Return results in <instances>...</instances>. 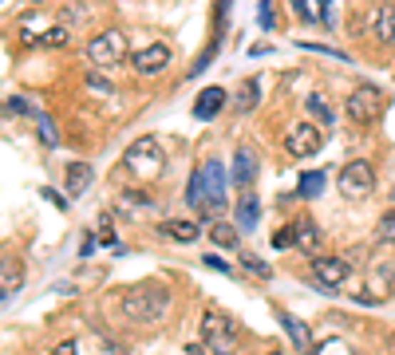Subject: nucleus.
<instances>
[{
    "label": "nucleus",
    "mask_w": 395,
    "mask_h": 355,
    "mask_svg": "<svg viewBox=\"0 0 395 355\" xmlns=\"http://www.w3.org/2000/svg\"><path fill=\"white\" fill-rule=\"evenodd\" d=\"M119 308H123V316L135 320V324H158L170 312V288L158 284V280H138V284L123 288Z\"/></svg>",
    "instance_id": "obj_1"
},
{
    "label": "nucleus",
    "mask_w": 395,
    "mask_h": 355,
    "mask_svg": "<svg viewBox=\"0 0 395 355\" xmlns=\"http://www.w3.org/2000/svg\"><path fill=\"white\" fill-rule=\"evenodd\" d=\"M163 166H166V154L155 138H138L127 150V158H123V170H127L130 178H138V182H155V178L163 174Z\"/></svg>",
    "instance_id": "obj_2"
},
{
    "label": "nucleus",
    "mask_w": 395,
    "mask_h": 355,
    "mask_svg": "<svg viewBox=\"0 0 395 355\" xmlns=\"http://www.w3.org/2000/svg\"><path fill=\"white\" fill-rule=\"evenodd\" d=\"M348 292L360 304H384L387 296L395 292V264H379V269L364 272V280L360 284H348Z\"/></svg>",
    "instance_id": "obj_3"
},
{
    "label": "nucleus",
    "mask_w": 395,
    "mask_h": 355,
    "mask_svg": "<svg viewBox=\"0 0 395 355\" xmlns=\"http://www.w3.org/2000/svg\"><path fill=\"white\" fill-rule=\"evenodd\" d=\"M336 182H340V194L348 202H360V197H368L376 190V170H371L368 158H352V162H344Z\"/></svg>",
    "instance_id": "obj_4"
},
{
    "label": "nucleus",
    "mask_w": 395,
    "mask_h": 355,
    "mask_svg": "<svg viewBox=\"0 0 395 355\" xmlns=\"http://www.w3.org/2000/svg\"><path fill=\"white\" fill-rule=\"evenodd\" d=\"M202 186H206V213L202 217H217L225 210V186H230V170L217 158L202 162Z\"/></svg>",
    "instance_id": "obj_5"
},
{
    "label": "nucleus",
    "mask_w": 395,
    "mask_h": 355,
    "mask_svg": "<svg viewBox=\"0 0 395 355\" xmlns=\"http://www.w3.org/2000/svg\"><path fill=\"white\" fill-rule=\"evenodd\" d=\"M123 56H127V36H123L119 28H107V32H99L87 43V59H91L95 68H111Z\"/></svg>",
    "instance_id": "obj_6"
},
{
    "label": "nucleus",
    "mask_w": 395,
    "mask_h": 355,
    "mask_svg": "<svg viewBox=\"0 0 395 355\" xmlns=\"http://www.w3.org/2000/svg\"><path fill=\"white\" fill-rule=\"evenodd\" d=\"M309 277H312V284H317V288L336 292V288L348 284V277H352V264L344 261V257H312Z\"/></svg>",
    "instance_id": "obj_7"
},
{
    "label": "nucleus",
    "mask_w": 395,
    "mask_h": 355,
    "mask_svg": "<svg viewBox=\"0 0 395 355\" xmlns=\"http://www.w3.org/2000/svg\"><path fill=\"white\" fill-rule=\"evenodd\" d=\"M202 344H206L210 351H230V347L237 344V324L225 312H206L202 316Z\"/></svg>",
    "instance_id": "obj_8"
},
{
    "label": "nucleus",
    "mask_w": 395,
    "mask_h": 355,
    "mask_svg": "<svg viewBox=\"0 0 395 355\" xmlns=\"http://www.w3.org/2000/svg\"><path fill=\"white\" fill-rule=\"evenodd\" d=\"M379 110H384V95L376 83H360L348 91V118L352 123H371V118H379Z\"/></svg>",
    "instance_id": "obj_9"
},
{
    "label": "nucleus",
    "mask_w": 395,
    "mask_h": 355,
    "mask_svg": "<svg viewBox=\"0 0 395 355\" xmlns=\"http://www.w3.org/2000/svg\"><path fill=\"white\" fill-rule=\"evenodd\" d=\"M320 146H324V135H320L317 123H297V127H289V135H284L289 158H312Z\"/></svg>",
    "instance_id": "obj_10"
},
{
    "label": "nucleus",
    "mask_w": 395,
    "mask_h": 355,
    "mask_svg": "<svg viewBox=\"0 0 395 355\" xmlns=\"http://www.w3.org/2000/svg\"><path fill=\"white\" fill-rule=\"evenodd\" d=\"M130 63H135L138 76H158V71H166V63H170V48H166V43H146V48H138L135 56H130Z\"/></svg>",
    "instance_id": "obj_11"
},
{
    "label": "nucleus",
    "mask_w": 395,
    "mask_h": 355,
    "mask_svg": "<svg viewBox=\"0 0 395 355\" xmlns=\"http://www.w3.org/2000/svg\"><path fill=\"white\" fill-rule=\"evenodd\" d=\"M222 107H225V91L222 87H206V91H198V99H194V115L206 123V118H217L222 115Z\"/></svg>",
    "instance_id": "obj_12"
},
{
    "label": "nucleus",
    "mask_w": 395,
    "mask_h": 355,
    "mask_svg": "<svg viewBox=\"0 0 395 355\" xmlns=\"http://www.w3.org/2000/svg\"><path fill=\"white\" fill-rule=\"evenodd\" d=\"M253 174H257V158H253V150H250V146H237L233 166H230V178L237 182V186H250Z\"/></svg>",
    "instance_id": "obj_13"
},
{
    "label": "nucleus",
    "mask_w": 395,
    "mask_h": 355,
    "mask_svg": "<svg viewBox=\"0 0 395 355\" xmlns=\"http://www.w3.org/2000/svg\"><path fill=\"white\" fill-rule=\"evenodd\" d=\"M158 233L170 237V241H182V245H190V241H198V233H202V225L190 217H174V221H163L158 225Z\"/></svg>",
    "instance_id": "obj_14"
},
{
    "label": "nucleus",
    "mask_w": 395,
    "mask_h": 355,
    "mask_svg": "<svg viewBox=\"0 0 395 355\" xmlns=\"http://www.w3.org/2000/svg\"><path fill=\"white\" fill-rule=\"evenodd\" d=\"M277 320H281V328L289 331V339L301 347V351H312V328H309V324L297 320L292 312H277Z\"/></svg>",
    "instance_id": "obj_15"
},
{
    "label": "nucleus",
    "mask_w": 395,
    "mask_h": 355,
    "mask_svg": "<svg viewBox=\"0 0 395 355\" xmlns=\"http://www.w3.org/2000/svg\"><path fill=\"white\" fill-rule=\"evenodd\" d=\"M292 229H297V249H304L309 257H320L317 249H320V233H317V225H312V217H297L292 221Z\"/></svg>",
    "instance_id": "obj_16"
},
{
    "label": "nucleus",
    "mask_w": 395,
    "mask_h": 355,
    "mask_svg": "<svg viewBox=\"0 0 395 355\" xmlns=\"http://www.w3.org/2000/svg\"><path fill=\"white\" fill-rule=\"evenodd\" d=\"M371 36H379L384 43H395V4L371 12Z\"/></svg>",
    "instance_id": "obj_17"
},
{
    "label": "nucleus",
    "mask_w": 395,
    "mask_h": 355,
    "mask_svg": "<svg viewBox=\"0 0 395 355\" xmlns=\"http://www.w3.org/2000/svg\"><path fill=\"white\" fill-rule=\"evenodd\" d=\"M20 284H24V264H20L16 257H4V261H0V288H4V292H16Z\"/></svg>",
    "instance_id": "obj_18"
},
{
    "label": "nucleus",
    "mask_w": 395,
    "mask_h": 355,
    "mask_svg": "<svg viewBox=\"0 0 395 355\" xmlns=\"http://www.w3.org/2000/svg\"><path fill=\"white\" fill-rule=\"evenodd\" d=\"M91 178H95V170L87 166V162H71V166H68V194L79 197L87 186H91Z\"/></svg>",
    "instance_id": "obj_19"
},
{
    "label": "nucleus",
    "mask_w": 395,
    "mask_h": 355,
    "mask_svg": "<svg viewBox=\"0 0 395 355\" xmlns=\"http://www.w3.org/2000/svg\"><path fill=\"white\" fill-rule=\"evenodd\" d=\"M36 135H40V146H43V150H56V146H60L56 118H52V115H43V110H36Z\"/></svg>",
    "instance_id": "obj_20"
},
{
    "label": "nucleus",
    "mask_w": 395,
    "mask_h": 355,
    "mask_svg": "<svg viewBox=\"0 0 395 355\" xmlns=\"http://www.w3.org/2000/svg\"><path fill=\"white\" fill-rule=\"evenodd\" d=\"M292 9L301 12V20H309V24H328V0H292Z\"/></svg>",
    "instance_id": "obj_21"
},
{
    "label": "nucleus",
    "mask_w": 395,
    "mask_h": 355,
    "mask_svg": "<svg viewBox=\"0 0 395 355\" xmlns=\"http://www.w3.org/2000/svg\"><path fill=\"white\" fill-rule=\"evenodd\" d=\"M257 99H261V83L250 79V83H241L237 99H233V110H237V115H250V110L257 107Z\"/></svg>",
    "instance_id": "obj_22"
},
{
    "label": "nucleus",
    "mask_w": 395,
    "mask_h": 355,
    "mask_svg": "<svg viewBox=\"0 0 395 355\" xmlns=\"http://www.w3.org/2000/svg\"><path fill=\"white\" fill-rule=\"evenodd\" d=\"M320 190H324V174H320V170H309V174H301V182H297V197L312 202V197H320Z\"/></svg>",
    "instance_id": "obj_23"
},
{
    "label": "nucleus",
    "mask_w": 395,
    "mask_h": 355,
    "mask_svg": "<svg viewBox=\"0 0 395 355\" xmlns=\"http://www.w3.org/2000/svg\"><path fill=\"white\" fill-rule=\"evenodd\" d=\"M257 221H261V205H257V197H253V194H245L237 202V225L241 229H253Z\"/></svg>",
    "instance_id": "obj_24"
},
{
    "label": "nucleus",
    "mask_w": 395,
    "mask_h": 355,
    "mask_svg": "<svg viewBox=\"0 0 395 355\" xmlns=\"http://www.w3.org/2000/svg\"><path fill=\"white\" fill-rule=\"evenodd\" d=\"M186 205H190V210H198V213H206V186H202V170H198V174H190V182H186Z\"/></svg>",
    "instance_id": "obj_25"
},
{
    "label": "nucleus",
    "mask_w": 395,
    "mask_h": 355,
    "mask_svg": "<svg viewBox=\"0 0 395 355\" xmlns=\"http://www.w3.org/2000/svg\"><path fill=\"white\" fill-rule=\"evenodd\" d=\"M304 107H309V115H317V123L320 127H332V107H328V99L324 95H309V103H304Z\"/></svg>",
    "instance_id": "obj_26"
},
{
    "label": "nucleus",
    "mask_w": 395,
    "mask_h": 355,
    "mask_svg": "<svg viewBox=\"0 0 395 355\" xmlns=\"http://www.w3.org/2000/svg\"><path fill=\"white\" fill-rule=\"evenodd\" d=\"M210 237H214V245H222V249H237V245H241V241H237V229L225 225V221H217Z\"/></svg>",
    "instance_id": "obj_27"
},
{
    "label": "nucleus",
    "mask_w": 395,
    "mask_h": 355,
    "mask_svg": "<svg viewBox=\"0 0 395 355\" xmlns=\"http://www.w3.org/2000/svg\"><path fill=\"white\" fill-rule=\"evenodd\" d=\"M376 241H384V245H395V210H387L384 217H379V225H376Z\"/></svg>",
    "instance_id": "obj_28"
},
{
    "label": "nucleus",
    "mask_w": 395,
    "mask_h": 355,
    "mask_svg": "<svg viewBox=\"0 0 395 355\" xmlns=\"http://www.w3.org/2000/svg\"><path fill=\"white\" fill-rule=\"evenodd\" d=\"M241 264H245V272H253V277H257V280H273V269H269V264L261 261V257L245 253V257H241Z\"/></svg>",
    "instance_id": "obj_29"
},
{
    "label": "nucleus",
    "mask_w": 395,
    "mask_h": 355,
    "mask_svg": "<svg viewBox=\"0 0 395 355\" xmlns=\"http://www.w3.org/2000/svg\"><path fill=\"white\" fill-rule=\"evenodd\" d=\"M273 249H297V229L292 225H281L273 233Z\"/></svg>",
    "instance_id": "obj_30"
},
{
    "label": "nucleus",
    "mask_w": 395,
    "mask_h": 355,
    "mask_svg": "<svg viewBox=\"0 0 395 355\" xmlns=\"http://www.w3.org/2000/svg\"><path fill=\"white\" fill-rule=\"evenodd\" d=\"M257 24L261 28H265V32H273V28H277V20H273V0H261V9H257Z\"/></svg>",
    "instance_id": "obj_31"
},
{
    "label": "nucleus",
    "mask_w": 395,
    "mask_h": 355,
    "mask_svg": "<svg viewBox=\"0 0 395 355\" xmlns=\"http://www.w3.org/2000/svg\"><path fill=\"white\" fill-rule=\"evenodd\" d=\"M83 83H87V91H99V95H111V83H107L103 76H95V71H87L83 76Z\"/></svg>",
    "instance_id": "obj_32"
},
{
    "label": "nucleus",
    "mask_w": 395,
    "mask_h": 355,
    "mask_svg": "<svg viewBox=\"0 0 395 355\" xmlns=\"http://www.w3.org/2000/svg\"><path fill=\"white\" fill-rule=\"evenodd\" d=\"M4 115H32V107H28L24 99H9L4 103Z\"/></svg>",
    "instance_id": "obj_33"
},
{
    "label": "nucleus",
    "mask_w": 395,
    "mask_h": 355,
    "mask_svg": "<svg viewBox=\"0 0 395 355\" xmlns=\"http://www.w3.org/2000/svg\"><path fill=\"white\" fill-rule=\"evenodd\" d=\"M43 43H52V48H60V43H68V32H63V28H52V32L48 36H40Z\"/></svg>",
    "instance_id": "obj_34"
},
{
    "label": "nucleus",
    "mask_w": 395,
    "mask_h": 355,
    "mask_svg": "<svg viewBox=\"0 0 395 355\" xmlns=\"http://www.w3.org/2000/svg\"><path fill=\"white\" fill-rule=\"evenodd\" d=\"M52 355H79V344H76V339H63V344L52 347Z\"/></svg>",
    "instance_id": "obj_35"
},
{
    "label": "nucleus",
    "mask_w": 395,
    "mask_h": 355,
    "mask_svg": "<svg viewBox=\"0 0 395 355\" xmlns=\"http://www.w3.org/2000/svg\"><path fill=\"white\" fill-rule=\"evenodd\" d=\"M43 197H48L52 205H60V210H68V197H63V194H56V190H43Z\"/></svg>",
    "instance_id": "obj_36"
},
{
    "label": "nucleus",
    "mask_w": 395,
    "mask_h": 355,
    "mask_svg": "<svg viewBox=\"0 0 395 355\" xmlns=\"http://www.w3.org/2000/svg\"><path fill=\"white\" fill-rule=\"evenodd\" d=\"M99 229H103V245H115V229H111V221H99Z\"/></svg>",
    "instance_id": "obj_37"
},
{
    "label": "nucleus",
    "mask_w": 395,
    "mask_h": 355,
    "mask_svg": "<svg viewBox=\"0 0 395 355\" xmlns=\"http://www.w3.org/2000/svg\"><path fill=\"white\" fill-rule=\"evenodd\" d=\"M206 269H217V272H230V264H225V261H222V257H214V253H210V257H206Z\"/></svg>",
    "instance_id": "obj_38"
},
{
    "label": "nucleus",
    "mask_w": 395,
    "mask_h": 355,
    "mask_svg": "<svg viewBox=\"0 0 395 355\" xmlns=\"http://www.w3.org/2000/svg\"><path fill=\"white\" fill-rule=\"evenodd\" d=\"M186 355H214V351H210L206 344H190V347H186Z\"/></svg>",
    "instance_id": "obj_39"
},
{
    "label": "nucleus",
    "mask_w": 395,
    "mask_h": 355,
    "mask_svg": "<svg viewBox=\"0 0 395 355\" xmlns=\"http://www.w3.org/2000/svg\"><path fill=\"white\" fill-rule=\"evenodd\" d=\"M4 296H9V292H4V288H0V300H4Z\"/></svg>",
    "instance_id": "obj_40"
},
{
    "label": "nucleus",
    "mask_w": 395,
    "mask_h": 355,
    "mask_svg": "<svg viewBox=\"0 0 395 355\" xmlns=\"http://www.w3.org/2000/svg\"><path fill=\"white\" fill-rule=\"evenodd\" d=\"M269 355H281V351H269Z\"/></svg>",
    "instance_id": "obj_41"
}]
</instances>
